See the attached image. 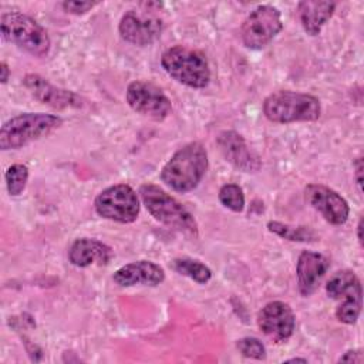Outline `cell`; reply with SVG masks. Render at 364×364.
I'll list each match as a JSON object with an SVG mask.
<instances>
[{
  "mask_svg": "<svg viewBox=\"0 0 364 364\" xmlns=\"http://www.w3.org/2000/svg\"><path fill=\"white\" fill-rule=\"evenodd\" d=\"M162 68L178 82L191 88H205L210 68L203 53L186 46H173L161 57Z\"/></svg>",
  "mask_w": 364,
  "mask_h": 364,
  "instance_id": "277c9868",
  "label": "cell"
},
{
  "mask_svg": "<svg viewBox=\"0 0 364 364\" xmlns=\"http://www.w3.org/2000/svg\"><path fill=\"white\" fill-rule=\"evenodd\" d=\"M171 266L179 274H183L200 284H205L212 279V270L205 263H202L196 259L176 257L172 260Z\"/></svg>",
  "mask_w": 364,
  "mask_h": 364,
  "instance_id": "ffe728a7",
  "label": "cell"
},
{
  "mask_svg": "<svg viewBox=\"0 0 364 364\" xmlns=\"http://www.w3.org/2000/svg\"><path fill=\"white\" fill-rule=\"evenodd\" d=\"M361 230H363V218L358 220V225H357V237H358L360 245L363 246V235H361Z\"/></svg>",
  "mask_w": 364,
  "mask_h": 364,
  "instance_id": "f1b7e54d",
  "label": "cell"
},
{
  "mask_svg": "<svg viewBox=\"0 0 364 364\" xmlns=\"http://www.w3.org/2000/svg\"><path fill=\"white\" fill-rule=\"evenodd\" d=\"M0 24L4 41L13 43L18 48L38 58L48 54L51 40L46 28L30 16L20 11L3 13Z\"/></svg>",
  "mask_w": 364,
  "mask_h": 364,
  "instance_id": "8992f818",
  "label": "cell"
},
{
  "mask_svg": "<svg viewBox=\"0 0 364 364\" xmlns=\"http://www.w3.org/2000/svg\"><path fill=\"white\" fill-rule=\"evenodd\" d=\"M63 119L53 114L24 112L6 121L0 129V148L18 149L37 141L61 125Z\"/></svg>",
  "mask_w": 364,
  "mask_h": 364,
  "instance_id": "3957f363",
  "label": "cell"
},
{
  "mask_svg": "<svg viewBox=\"0 0 364 364\" xmlns=\"http://www.w3.org/2000/svg\"><path fill=\"white\" fill-rule=\"evenodd\" d=\"M336 9L334 1L304 0L297 4L299 18L304 31L310 36H317L323 26L330 20Z\"/></svg>",
  "mask_w": 364,
  "mask_h": 364,
  "instance_id": "d6986e66",
  "label": "cell"
},
{
  "mask_svg": "<svg viewBox=\"0 0 364 364\" xmlns=\"http://www.w3.org/2000/svg\"><path fill=\"white\" fill-rule=\"evenodd\" d=\"M94 208L101 218L132 223L139 215V199L129 185L118 183L100 192L94 200Z\"/></svg>",
  "mask_w": 364,
  "mask_h": 364,
  "instance_id": "ba28073f",
  "label": "cell"
},
{
  "mask_svg": "<svg viewBox=\"0 0 364 364\" xmlns=\"http://www.w3.org/2000/svg\"><path fill=\"white\" fill-rule=\"evenodd\" d=\"M354 173H355V182L358 186V191L363 192V158H357L354 162Z\"/></svg>",
  "mask_w": 364,
  "mask_h": 364,
  "instance_id": "4316f807",
  "label": "cell"
},
{
  "mask_svg": "<svg viewBox=\"0 0 364 364\" xmlns=\"http://www.w3.org/2000/svg\"><path fill=\"white\" fill-rule=\"evenodd\" d=\"M327 296L340 300L336 317L344 324H354L361 313L363 290L361 282L351 270L337 272L326 284Z\"/></svg>",
  "mask_w": 364,
  "mask_h": 364,
  "instance_id": "52a82bcc",
  "label": "cell"
},
{
  "mask_svg": "<svg viewBox=\"0 0 364 364\" xmlns=\"http://www.w3.org/2000/svg\"><path fill=\"white\" fill-rule=\"evenodd\" d=\"M267 229L272 233H274L283 239L291 240V242H314V240H317V235L309 226H296L294 228V226L277 222V220H270L267 223Z\"/></svg>",
  "mask_w": 364,
  "mask_h": 364,
  "instance_id": "44dd1931",
  "label": "cell"
},
{
  "mask_svg": "<svg viewBox=\"0 0 364 364\" xmlns=\"http://www.w3.org/2000/svg\"><path fill=\"white\" fill-rule=\"evenodd\" d=\"M220 203L232 212H242L245 208V195L239 185L226 183L219 189Z\"/></svg>",
  "mask_w": 364,
  "mask_h": 364,
  "instance_id": "603a6c76",
  "label": "cell"
},
{
  "mask_svg": "<svg viewBox=\"0 0 364 364\" xmlns=\"http://www.w3.org/2000/svg\"><path fill=\"white\" fill-rule=\"evenodd\" d=\"M111 257L112 249L108 245L90 237L74 240L68 250V260L77 267H87L94 263L107 264Z\"/></svg>",
  "mask_w": 364,
  "mask_h": 364,
  "instance_id": "ac0fdd59",
  "label": "cell"
},
{
  "mask_svg": "<svg viewBox=\"0 0 364 364\" xmlns=\"http://www.w3.org/2000/svg\"><path fill=\"white\" fill-rule=\"evenodd\" d=\"M328 267L330 260L324 255L311 250H304L300 253L296 266V274L299 291L301 296L307 297L316 291Z\"/></svg>",
  "mask_w": 364,
  "mask_h": 364,
  "instance_id": "2e32d148",
  "label": "cell"
},
{
  "mask_svg": "<svg viewBox=\"0 0 364 364\" xmlns=\"http://www.w3.org/2000/svg\"><path fill=\"white\" fill-rule=\"evenodd\" d=\"M139 195L148 212L158 222L183 233L198 235V223L192 213L164 189L152 183H145L139 188Z\"/></svg>",
  "mask_w": 364,
  "mask_h": 364,
  "instance_id": "5b68a950",
  "label": "cell"
},
{
  "mask_svg": "<svg viewBox=\"0 0 364 364\" xmlns=\"http://www.w3.org/2000/svg\"><path fill=\"white\" fill-rule=\"evenodd\" d=\"M0 73H1V75H0L1 84H6L7 80H9V75H10V70H9V65L4 61L0 64Z\"/></svg>",
  "mask_w": 364,
  "mask_h": 364,
  "instance_id": "83f0119b",
  "label": "cell"
},
{
  "mask_svg": "<svg viewBox=\"0 0 364 364\" xmlns=\"http://www.w3.org/2000/svg\"><path fill=\"white\" fill-rule=\"evenodd\" d=\"M206 169V148L200 142H189L179 148L164 165L161 179L171 189L186 193L199 185Z\"/></svg>",
  "mask_w": 364,
  "mask_h": 364,
  "instance_id": "6da1fadb",
  "label": "cell"
},
{
  "mask_svg": "<svg viewBox=\"0 0 364 364\" xmlns=\"http://www.w3.org/2000/svg\"><path fill=\"white\" fill-rule=\"evenodd\" d=\"M216 144L225 159L236 169L243 172H257L260 169V158L236 131H222L216 138Z\"/></svg>",
  "mask_w": 364,
  "mask_h": 364,
  "instance_id": "9a60e30c",
  "label": "cell"
},
{
  "mask_svg": "<svg viewBox=\"0 0 364 364\" xmlns=\"http://www.w3.org/2000/svg\"><path fill=\"white\" fill-rule=\"evenodd\" d=\"M23 84L36 100L51 108L64 109L80 108L82 105V100L75 92L55 87L38 74H27L23 78Z\"/></svg>",
  "mask_w": 364,
  "mask_h": 364,
  "instance_id": "5bb4252c",
  "label": "cell"
},
{
  "mask_svg": "<svg viewBox=\"0 0 364 364\" xmlns=\"http://www.w3.org/2000/svg\"><path fill=\"white\" fill-rule=\"evenodd\" d=\"M286 363H307L306 358H289L286 360Z\"/></svg>",
  "mask_w": 364,
  "mask_h": 364,
  "instance_id": "f546056e",
  "label": "cell"
},
{
  "mask_svg": "<svg viewBox=\"0 0 364 364\" xmlns=\"http://www.w3.org/2000/svg\"><path fill=\"white\" fill-rule=\"evenodd\" d=\"M118 30L125 41L135 46H149L161 37L164 23L152 13L128 10L121 17Z\"/></svg>",
  "mask_w": 364,
  "mask_h": 364,
  "instance_id": "8fae6325",
  "label": "cell"
},
{
  "mask_svg": "<svg viewBox=\"0 0 364 364\" xmlns=\"http://www.w3.org/2000/svg\"><path fill=\"white\" fill-rule=\"evenodd\" d=\"M127 102L135 112L154 121L165 119L172 111L166 94L148 81H132L127 88Z\"/></svg>",
  "mask_w": 364,
  "mask_h": 364,
  "instance_id": "30bf717a",
  "label": "cell"
},
{
  "mask_svg": "<svg viewBox=\"0 0 364 364\" xmlns=\"http://www.w3.org/2000/svg\"><path fill=\"white\" fill-rule=\"evenodd\" d=\"M236 347L242 353V355H245L247 358H255V360L266 358V347L259 338L243 337V338L237 340Z\"/></svg>",
  "mask_w": 364,
  "mask_h": 364,
  "instance_id": "cb8c5ba5",
  "label": "cell"
},
{
  "mask_svg": "<svg viewBox=\"0 0 364 364\" xmlns=\"http://www.w3.org/2000/svg\"><path fill=\"white\" fill-rule=\"evenodd\" d=\"M4 179H6V186L9 193L11 196H17L24 191L27 185L28 168L23 164H13L7 168L4 173Z\"/></svg>",
  "mask_w": 364,
  "mask_h": 364,
  "instance_id": "7402d4cb",
  "label": "cell"
},
{
  "mask_svg": "<svg viewBox=\"0 0 364 364\" xmlns=\"http://www.w3.org/2000/svg\"><path fill=\"white\" fill-rule=\"evenodd\" d=\"M282 28L280 11L270 4H262L245 18L240 27V37L247 48L260 50L266 47Z\"/></svg>",
  "mask_w": 364,
  "mask_h": 364,
  "instance_id": "9c48e42d",
  "label": "cell"
},
{
  "mask_svg": "<svg viewBox=\"0 0 364 364\" xmlns=\"http://www.w3.org/2000/svg\"><path fill=\"white\" fill-rule=\"evenodd\" d=\"M304 196L328 223L343 225L347 222L350 215L348 203L334 189L320 183H309L304 188Z\"/></svg>",
  "mask_w": 364,
  "mask_h": 364,
  "instance_id": "4fadbf2b",
  "label": "cell"
},
{
  "mask_svg": "<svg viewBox=\"0 0 364 364\" xmlns=\"http://www.w3.org/2000/svg\"><path fill=\"white\" fill-rule=\"evenodd\" d=\"M112 279L122 287L135 284L158 286L165 280V270L151 260H138L121 266L114 273Z\"/></svg>",
  "mask_w": 364,
  "mask_h": 364,
  "instance_id": "e0dca14e",
  "label": "cell"
},
{
  "mask_svg": "<svg viewBox=\"0 0 364 364\" xmlns=\"http://www.w3.org/2000/svg\"><path fill=\"white\" fill-rule=\"evenodd\" d=\"M338 361H347V363H361L363 361V353L361 350H350L344 355L338 358Z\"/></svg>",
  "mask_w": 364,
  "mask_h": 364,
  "instance_id": "484cf974",
  "label": "cell"
},
{
  "mask_svg": "<svg viewBox=\"0 0 364 364\" xmlns=\"http://www.w3.org/2000/svg\"><path fill=\"white\" fill-rule=\"evenodd\" d=\"M257 326L274 343H283L291 337L296 327V317L287 303L276 300L262 307L257 314Z\"/></svg>",
  "mask_w": 364,
  "mask_h": 364,
  "instance_id": "7c38bea8",
  "label": "cell"
},
{
  "mask_svg": "<svg viewBox=\"0 0 364 364\" xmlns=\"http://www.w3.org/2000/svg\"><path fill=\"white\" fill-rule=\"evenodd\" d=\"M263 114L276 124L310 122L320 118L321 105L311 94L280 90L264 98Z\"/></svg>",
  "mask_w": 364,
  "mask_h": 364,
  "instance_id": "7a4b0ae2",
  "label": "cell"
},
{
  "mask_svg": "<svg viewBox=\"0 0 364 364\" xmlns=\"http://www.w3.org/2000/svg\"><path fill=\"white\" fill-rule=\"evenodd\" d=\"M97 4L95 1H64L63 9L71 14H84Z\"/></svg>",
  "mask_w": 364,
  "mask_h": 364,
  "instance_id": "d4e9b609",
  "label": "cell"
}]
</instances>
